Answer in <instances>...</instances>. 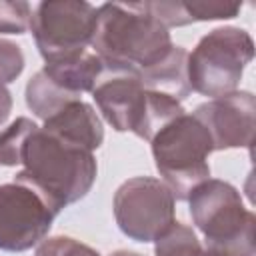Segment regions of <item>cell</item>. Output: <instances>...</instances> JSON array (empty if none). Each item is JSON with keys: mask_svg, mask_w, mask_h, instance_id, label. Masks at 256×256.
<instances>
[{"mask_svg": "<svg viewBox=\"0 0 256 256\" xmlns=\"http://www.w3.org/2000/svg\"><path fill=\"white\" fill-rule=\"evenodd\" d=\"M90 46L106 72L138 76L158 64L174 42L170 30L144 8V2H106L96 8Z\"/></svg>", "mask_w": 256, "mask_h": 256, "instance_id": "6da1fadb", "label": "cell"}, {"mask_svg": "<svg viewBox=\"0 0 256 256\" xmlns=\"http://www.w3.org/2000/svg\"><path fill=\"white\" fill-rule=\"evenodd\" d=\"M22 166L14 180L32 186L56 214L82 200L98 174L94 152L58 138L42 126L26 140Z\"/></svg>", "mask_w": 256, "mask_h": 256, "instance_id": "7a4b0ae2", "label": "cell"}, {"mask_svg": "<svg viewBox=\"0 0 256 256\" xmlns=\"http://www.w3.org/2000/svg\"><path fill=\"white\" fill-rule=\"evenodd\" d=\"M188 200L194 226L206 246L222 256H256V218L244 206L240 192L224 180L208 178Z\"/></svg>", "mask_w": 256, "mask_h": 256, "instance_id": "3957f363", "label": "cell"}, {"mask_svg": "<svg viewBox=\"0 0 256 256\" xmlns=\"http://www.w3.org/2000/svg\"><path fill=\"white\" fill-rule=\"evenodd\" d=\"M92 98L116 132H132L146 142L186 112L178 100L146 90L136 76L106 70L94 86Z\"/></svg>", "mask_w": 256, "mask_h": 256, "instance_id": "277c9868", "label": "cell"}, {"mask_svg": "<svg viewBox=\"0 0 256 256\" xmlns=\"http://www.w3.org/2000/svg\"><path fill=\"white\" fill-rule=\"evenodd\" d=\"M150 146L156 170L176 200H186L198 184L210 178L208 156L214 152V144L206 126L192 112L168 122L150 140Z\"/></svg>", "mask_w": 256, "mask_h": 256, "instance_id": "5b68a950", "label": "cell"}, {"mask_svg": "<svg viewBox=\"0 0 256 256\" xmlns=\"http://www.w3.org/2000/svg\"><path fill=\"white\" fill-rule=\"evenodd\" d=\"M252 58L254 40L246 30L236 26L210 30L188 54L190 90L210 100L236 92Z\"/></svg>", "mask_w": 256, "mask_h": 256, "instance_id": "8992f818", "label": "cell"}, {"mask_svg": "<svg viewBox=\"0 0 256 256\" xmlns=\"http://www.w3.org/2000/svg\"><path fill=\"white\" fill-rule=\"evenodd\" d=\"M96 8L84 0H46L36 6L30 30L44 62H58L88 50Z\"/></svg>", "mask_w": 256, "mask_h": 256, "instance_id": "52a82bcc", "label": "cell"}, {"mask_svg": "<svg viewBox=\"0 0 256 256\" xmlns=\"http://www.w3.org/2000/svg\"><path fill=\"white\" fill-rule=\"evenodd\" d=\"M114 218L124 236L134 242H154L176 218V198L152 176H134L118 186L112 200Z\"/></svg>", "mask_w": 256, "mask_h": 256, "instance_id": "ba28073f", "label": "cell"}, {"mask_svg": "<svg viewBox=\"0 0 256 256\" xmlns=\"http://www.w3.org/2000/svg\"><path fill=\"white\" fill-rule=\"evenodd\" d=\"M58 214L28 184H0V250L24 252L38 246Z\"/></svg>", "mask_w": 256, "mask_h": 256, "instance_id": "9c48e42d", "label": "cell"}, {"mask_svg": "<svg viewBox=\"0 0 256 256\" xmlns=\"http://www.w3.org/2000/svg\"><path fill=\"white\" fill-rule=\"evenodd\" d=\"M206 126L214 150L252 148L256 128V98L248 90L212 98L192 112Z\"/></svg>", "mask_w": 256, "mask_h": 256, "instance_id": "30bf717a", "label": "cell"}, {"mask_svg": "<svg viewBox=\"0 0 256 256\" xmlns=\"http://www.w3.org/2000/svg\"><path fill=\"white\" fill-rule=\"evenodd\" d=\"M42 128L88 152L98 150L104 142V128L100 116L90 104L82 100L64 106L52 118L44 120Z\"/></svg>", "mask_w": 256, "mask_h": 256, "instance_id": "8fae6325", "label": "cell"}, {"mask_svg": "<svg viewBox=\"0 0 256 256\" xmlns=\"http://www.w3.org/2000/svg\"><path fill=\"white\" fill-rule=\"evenodd\" d=\"M146 90L166 94L178 102L190 96L188 84V52L182 46H172V50L154 66L146 68L136 76Z\"/></svg>", "mask_w": 256, "mask_h": 256, "instance_id": "7c38bea8", "label": "cell"}, {"mask_svg": "<svg viewBox=\"0 0 256 256\" xmlns=\"http://www.w3.org/2000/svg\"><path fill=\"white\" fill-rule=\"evenodd\" d=\"M42 70L62 90L80 98V94L94 90V86L104 74V64L92 50H86L82 54L58 60V62H46Z\"/></svg>", "mask_w": 256, "mask_h": 256, "instance_id": "4fadbf2b", "label": "cell"}, {"mask_svg": "<svg viewBox=\"0 0 256 256\" xmlns=\"http://www.w3.org/2000/svg\"><path fill=\"white\" fill-rule=\"evenodd\" d=\"M154 256H222L208 246H202L196 232L174 220L156 240H154Z\"/></svg>", "mask_w": 256, "mask_h": 256, "instance_id": "5bb4252c", "label": "cell"}, {"mask_svg": "<svg viewBox=\"0 0 256 256\" xmlns=\"http://www.w3.org/2000/svg\"><path fill=\"white\" fill-rule=\"evenodd\" d=\"M36 128H38L36 122H32L26 116H20L0 132V166L22 164L24 144Z\"/></svg>", "mask_w": 256, "mask_h": 256, "instance_id": "9a60e30c", "label": "cell"}, {"mask_svg": "<svg viewBox=\"0 0 256 256\" xmlns=\"http://www.w3.org/2000/svg\"><path fill=\"white\" fill-rule=\"evenodd\" d=\"M186 16L192 22H210V20H230L236 18L242 10L240 2L226 0H182Z\"/></svg>", "mask_w": 256, "mask_h": 256, "instance_id": "2e32d148", "label": "cell"}, {"mask_svg": "<svg viewBox=\"0 0 256 256\" xmlns=\"http://www.w3.org/2000/svg\"><path fill=\"white\" fill-rule=\"evenodd\" d=\"M32 8L24 0L0 2V34H24L30 30Z\"/></svg>", "mask_w": 256, "mask_h": 256, "instance_id": "e0dca14e", "label": "cell"}, {"mask_svg": "<svg viewBox=\"0 0 256 256\" xmlns=\"http://www.w3.org/2000/svg\"><path fill=\"white\" fill-rule=\"evenodd\" d=\"M36 256H100V252L88 244H82L76 238L52 236V238H44L38 244Z\"/></svg>", "mask_w": 256, "mask_h": 256, "instance_id": "ac0fdd59", "label": "cell"}, {"mask_svg": "<svg viewBox=\"0 0 256 256\" xmlns=\"http://www.w3.org/2000/svg\"><path fill=\"white\" fill-rule=\"evenodd\" d=\"M24 70V54L18 44L0 38V86L14 82Z\"/></svg>", "mask_w": 256, "mask_h": 256, "instance_id": "d6986e66", "label": "cell"}, {"mask_svg": "<svg viewBox=\"0 0 256 256\" xmlns=\"http://www.w3.org/2000/svg\"><path fill=\"white\" fill-rule=\"evenodd\" d=\"M12 112V94L6 86H0V126L8 120Z\"/></svg>", "mask_w": 256, "mask_h": 256, "instance_id": "ffe728a7", "label": "cell"}, {"mask_svg": "<svg viewBox=\"0 0 256 256\" xmlns=\"http://www.w3.org/2000/svg\"><path fill=\"white\" fill-rule=\"evenodd\" d=\"M110 256H142V254L132 252V250H116V252H112Z\"/></svg>", "mask_w": 256, "mask_h": 256, "instance_id": "44dd1931", "label": "cell"}]
</instances>
